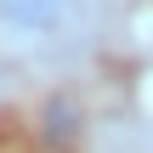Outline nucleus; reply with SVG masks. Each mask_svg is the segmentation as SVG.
I'll return each instance as SVG.
<instances>
[{
  "instance_id": "nucleus-1",
  "label": "nucleus",
  "mask_w": 153,
  "mask_h": 153,
  "mask_svg": "<svg viewBox=\"0 0 153 153\" xmlns=\"http://www.w3.org/2000/svg\"><path fill=\"white\" fill-rule=\"evenodd\" d=\"M0 17L23 34H45L62 23V0H0Z\"/></svg>"
},
{
  "instance_id": "nucleus-2",
  "label": "nucleus",
  "mask_w": 153,
  "mask_h": 153,
  "mask_svg": "<svg viewBox=\"0 0 153 153\" xmlns=\"http://www.w3.org/2000/svg\"><path fill=\"white\" fill-rule=\"evenodd\" d=\"M74 119H79V108H74L68 97H51V102H45V136H51V142L74 136Z\"/></svg>"
}]
</instances>
